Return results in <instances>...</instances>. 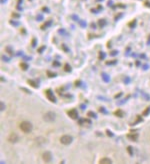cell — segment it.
Returning a JSON list of instances; mask_svg holds the SVG:
<instances>
[{"mask_svg":"<svg viewBox=\"0 0 150 164\" xmlns=\"http://www.w3.org/2000/svg\"><path fill=\"white\" fill-rule=\"evenodd\" d=\"M3 109H4V104L3 102H1V111H3Z\"/></svg>","mask_w":150,"mask_h":164,"instance_id":"30","label":"cell"},{"mask_svg":"<svg viewBox=\"0 0 150 164\" xmlns=\"http://www.w3.org/2000/svg\"><path fill=\"white\" fill-rule=\"evenodd\" d=\"M117 6L120 8H125V5H123V4H117Z\"/></svg>","mask_w":150,"mask_h":164,"instance_id":"28","label":"cell"},{"mask_svg":"<svg viewBox=\"0 0 150 164\" xmlns=\"http://www.w3.org/2000/svg\"><path fill=\"white\" fill-rule=\"evenodd\" d=\"M127 151H128L129 155H132V154H133V148L131 147V146H128V147H127Z\"/></svg>","mask_w":150,"mask_h":164,"instance_id":"16","label":"cell"},{"mask_svg":"<svg viewBox=\"0 0 150 164\" xmlns=\"http://www.w3.org/2000/svg\"><path fill=\"white\" fill-rule=\"evenodd\" d=\"M98 24H99L100 27H104L106 25V20L105 19H100L99 21H98Z\"/></svg>","mask_w":150,"mask_h":164,"instance_id":"11","label":"cell"},{"mask_svg":"<svg viewBox=\"0 0 150 164\" xmlns=\"http://www.w3.org/2000/svg\"><path fill=\"white\" fill-rule=\"evenodd\" d=\"M64 69H65V71H66V72H70V71H71V66L66 64L65 67H64Z\"/></svg>","mask_w":150,"mask_h":164,"instance_id":"18","label":"cell"},{"mask_svg":"<svg viewBox=\"0 0 150 164\" xmlns=\"http://www.w3.org/2000/svg\"><path fill=\"white\" fill-rule=\"evenodd\" d=\"M47 74H48V76H49V77H55V76H56V74H55V73H51L50 71L47 72Z\"/></svg>","mask_w":150,"mask_h":164,"instance_id":"23","label":"cell"},{"mask_svg":"<svg viewBox=\"0 0 150 164\" xmlns=\"http://www.w3.org/2000/svg\"><path fill=\"white\" fill-rule=\"evenodd\" d=\"M67 114H68V116H69L71 119H77V118H78V113H77V111H76L75 109H72V110L68 111Z\"/></svg>","mask_w":150,"mask_h":164,"instance_id":"6","label":"cell"},{"mask_svg":"<svg viewBox=\"0 0 150 164\" xmlns=\"http://www.w3.org/2000/svg\"><path fill=\"white\" fill-rule=\"evenodd\" d=\"M106 134H107L109 137H112V136H113V133H112L111 131H109V130H107V131H106Z\"/></svg>","mask_w":150,"mask_h":164,"instance_id":"24","label":"cell"},{"mask_svg":"<svg viewBox=\"0 0 150 164\" xmlns=\"http://www.w3.org/2000/svg\"><path fill=\"white\" fill-rule=\"evenodd\" d=\"M150 112V108H147V109H145V111H144V113L143 114L144 115H148Z\"/></svg>","mask_w":150,"mask_h":164,"instance_id":"25","label":"cell"},{"mask_svg":"<svg viewBox=\"0 0 150 164\" xmlns=\"http://www.w3.org/2000/svg\"><path fill=\"white\" fill-rule=\"evenodd\" d=\"M99 163L100 164H111L112 163V161H111L109 158H106V157H105V158H102V159L100 160Z\"/></svg>","mask_w":150,"mask_h":164,"instance_id":"10","label":"cell"},{"mask_svg":"<svg viewBox=\"0 0 150 164\" xmlns=\"http://www.w3.org/2000/svg\"><path fill=\"white\" fill-rule=\"evenodd\" d=\"M122 95V93H119V94H117V95H115V98H119L120 96Z\"/></svg>","mask_w":150,"mask_h":164,"instance_id":"32","label":"cell"},{"mask_svg":"<svg viewBox=\"0 0 150 164\" xmlns=\"http://www.w3.org/2000/svg\"><path fill=\"white\" fill-rule=\"evenodd\" d=\"M36 43H37V42H36V39H35V38H33V40H32V46H33V47H35Z\"/></svg>","mask_w":150,"mask_h":164,"instance_id":"26","label":"cell"},{"mask_svg":"<svg viewBox=\"0 0 150 164\" xmlns=\"http://www.w3.org/2000/svg\"><path fill=\"white\" fill-rule=\"evenodd\" d=\"M6 52H8L10 55H12V54H13V50L11 49V47H10V46H7V47H6Z\"/></svg>","mask_w":150,"mask_h":164,"instance_id":"15","label":"cell"},{"mask_svg":"<svg viewBox=\"0 0 150 164\" xmlns=\"http://www.w3.org/2000/svg\"><path fill=\"white\" fill-rule=\"evenodd\" d=\"M32 124L28 121H23L21 124H20V129L24 133H30L32 131Z\"/></svg>","mask_w":150,"mask_h":164,"instance_id":"1","label":"cell"},{"mask_svg":"<svg viewBox=\"0 0 150 164\" xmlns=\"http://www.w3.org/2000/svg\"><path fill=\"white\" fill-rule=\"evenodd\" d=\"M2 59H3L4 61H7V62L9 61V58H7V57H5V56H3V57H2Z\"/></svg>","mask_w":150,"mask_h":164,"instance_id":"29","label":"cell"},{"mask_svg":"<svg viewBox=\"0 0 150 164\" xmlns=\"http://www.w3.org/2000/svg\"><path fill=\"white\" fill-rule=\"evenodd\" d=\"M53 65L54 66H60V63H59V62H57V61H54V62H53Z\"/></svg>","mask_w":150,"mask_h":164,"instance_id":"27","label":"cell"},{"mask_svg":"<svg viewBox=\"0 0 150 164\" xmlns=\"http://www.w3.org/2000/svg\"><path fill=\"white\" fill-rule=\"evenodd\" d=\"M62 47H63V49L65 50V51H68V49H67V48H66V46H65V45H64V44H63V45H62Z\"/></svg>","mask_w":150,"mask_h":164,"instance_id":"33","label":"cell"},{"mask_svg":"<svg viewBox=\"0 0 150 164\" xmlns=\"http://www.w3.org/2000/svg\"><path fill=\"white\" fill-rule=\"evenodd\" d=\"M27 82H28V83H29V84H30L32 87H34V88H37V87H38L37 83H36V82H34V81H32V80H28Z\"/></svg>","mask_w":150,"mask_h":164,"instance_id":"13","label":"cell"},{"mask_svg":"<svg viewBox=\"0 0 150 164\" xmlns=\"http://www.w3.org/2000/svg\"><path fill=\"white\" fill-rule=\"evenodd\" d=\"M5 1H6V0H2V2H5Z\"/></svg>","mask_w":150,"mask_h":164,"instance_id":"36","label":"cell"},{"mask_svg":"<svg viewBox=\"0 0 150 164\" xmlns=\"http://www.w3.org/2000/svg\"><path fill=\"white\" fill-rule=\"evenodd\" d=\"M97 1H102V0H97Z\"/></svg>","mask_w":150,"mask_h":164,"instance_id":"37","label":"cell"},{"mask_svg":"<svg viewBox=\"0 0 150 164\" xmlns=\"http://www.w3.org/2000/svg\"><path fill=\"white\" fill-rule=\"evenodd\" d=\"M20 67H21L23 70H27V69H28V64H27V63H24V62H23V63H20Z\"/></svg>","mask_w":150,"mask_h":164,"instance_id":"12","label":"cell"},{"mask_svg":"<svg viewBox=\"0 0 150 164\" xmlns=\"http://www.w3.org/2000/svg\"><path fill=\"white\" fill-rule=\"evenodd\" d=\"M115 63H117L116 60H112V61H108L106 64H107V65H114Z\"/></svg>","mask_w":150,"mask_h":164,"instance_id":"19","label":"cell"},{"mask_svg":"<svg viewBox=\"0 0 150 164\" xmlns=\"http://www.w3.org/2000/svg\"><path fill=\"white\" fill-rule=\"evenodd\" d=\"M43 118H44V120L45 121H48V122H51V121H54L55 120V118H56V114L54 113V112H47L46 114H44L43 116Z\"/></svg>","mask_w":150,"mask_h":164,"instance_id":"3","label":"cell"},{"mask_svg":"<svg viewBox=\"0 0 150 164\" xmlns=\"http://www.w3.org/2000/svg\"><path fill=\"white\" fill-rule=\"evenodd\" d=\"M8 140H9L11 143H16L17 141L19 140V137H18V135H17V134L13 133V134H11V135L8 137Z\"/></svg>","mask_w":150,"mask_h":164,"instance_id":"7","label":"cell"},{"mask_svg":"<svg viewBox=\"0 0 150 164\" xmlns=\"http://www.w3.org/2000/svg\"><path fill=\"white\" fill-rule=\"evenodd\" d=\"M88 116H89V117H93V118H96V117H97L96 114L93 113V112H88Z\"/></svg>","mask_w":150,"mask_h":164,"instance_id":"20","label":"cell"},{"mask_svg":"<svg viewBox=\"0 0 150 164\" xmlns=\"http://www.w3.org/2000/svg\"><path fill=\"white\" fill-rule=\"evenodd\" d=\"M127 136H128V138H129L130 140H132V141H136V140L138 139V134H136V133H132V134H128Z\"/></svg>","mask_w":150,"mask_h":164,"instance_id":"9","label":"cell"},{"mask_svg":"<svg viewBox=\"0 0 150 164\" xmlns=\"http://www.w3.org/2000/svg\"><path fill=\"white\" fill-rule=\"evenodd\" d=\"M116 54H118V51H117V50H113V51L110 52V55H111V56H115Z\"/></svg>","mask_w":150,"mask_h":164,"instance_id":"22","label":"cell"},{"mask_svg":"<svg viewBox=\"0 0 150 164\" xmlns=\"http://www.w3.org/2000/svg\"><path fill=\"white\" fill-rule=\"evenodd\" d=\"M42 158H43V160L45 161V162H51L52 161V154H51V152L50 151H45L44 153H43V155H42Z\"/></svg>","mask_w":150,"mask_h":164,"instance_id":"4","label":"cell"},{"mask_svg":"<svg viewBox=\"0 0 150 164\" xmlns=\"http://www.w3.org/2000/svg\"><path fill=\"white\" fill-rule=\"evenodd\" d=\"M139 64H140V62H139V61H136V65L139 66Z\"/></svg>","mask_w":150,"mask_h":164,"instance_id":"34","label":"cell"},{"mask_svg":"<svg viewBox=\"0 0 150 164\" xmlns=\"http://www.w3.org/2000/svg\"><path fill=\"white\" fill-rule=\"evenodd\" d=\"M43 49H45V46H42V47L38 50V51H39V52H42V51H43Z\"/></svg>","mask_w":150,"mask_h":164,"instance_id":"31","label":"cell"},{"mask_svg":"<svg viewBox=\"0 0 150 164\" xmlns=\"http://www.w3.org/2000/svg\"><path fill=\"white\" fill-rule=\"evenodd\" d=\"M102 76H103V79H104V81L105 82L109 81V76H107V75H106V74H104V73L102 74Z\"/></svg>","mask_w":150,"mask_h":164,"instance_id":"17","label":"cell"},{"mask_svg":"<svg viewBox=\"0 0 150 164\" xmlns=\"http://www.w3.org/2000/svg\"><path fill=\"white\" fill-rule=\"evenodd\" d=\"M115 115H116V116H119V117H122V116H123V111H122V110H116Z\"/></svg>","mask_w":150,"mask_h":164,"instance_id":"14","label":"cell"},{"mask_svg":"<svg viewBox=\"0 0 150 164\" xmlns=\"http://www.w3.org/2000/svg\"><path fill=\"white\" fill-rule=\"evenodd\" d=\"M99 58H100V59H104V58H105V53H104V52H100V53H99Z\"/></svg>","mask_w":150,"mask_h":164,"instance_id":"21","label":"cell"},{"mask_svg":"<svg viewBox=\"0 0 150 164\" xmlns=\"http://www.w3.org/2000/svg\"><path fill=\"white\" fill-rule=\"evenodd\" d=\"M13 16H14V17H18L19 15H18V14H13Z\"/></svg>","mask_w":150,"mask_h":164,"instance_id":"35","label":"cell"},{"mask_svg":"<svg viewBox=\"0 0 150 164\" xmlns=\"http://www.w3.org/2000/svg\"><path fill=\"white\" fill-rule=\"evenodd\" d=\"M79 124L80 125H83L84 127H90L92 122L90 119H80L79 120Z\"/></svg>","mask_w":150,"mask_h":164,"instance_id":"5","label":"cell"},{"mask_svg":"<svg viewBox=\"0 0 150 164\" xmlns=\"http://www.w3.org/2000/svg\"><path fill=\"white\" fill-rule=\"evenodd\" d=\"M46 95H47V97H48V99H49L50 101L56 102V98H55V96L53 95V93H52L51 90H47V91H46Z\"/></svg>","mask_w":150,"mask_h":164,"instance_id":"8","label":"cell"},{"mask_svg":"<svg viewBox=\"0 0 150 164\" xmlns=\"http://www.w3.org/2000/svg\"><path fill=\"white\" fill-rule=\"evenodd\" d=\"M72 140H73V138H72L70 135H63V136L60 138L61 143L64 144V145H69V144L72 142Z\"/></svg>","mask_w":150,"mask_h":164,"instance_id":"2","label":"cell"}]
</instances>
